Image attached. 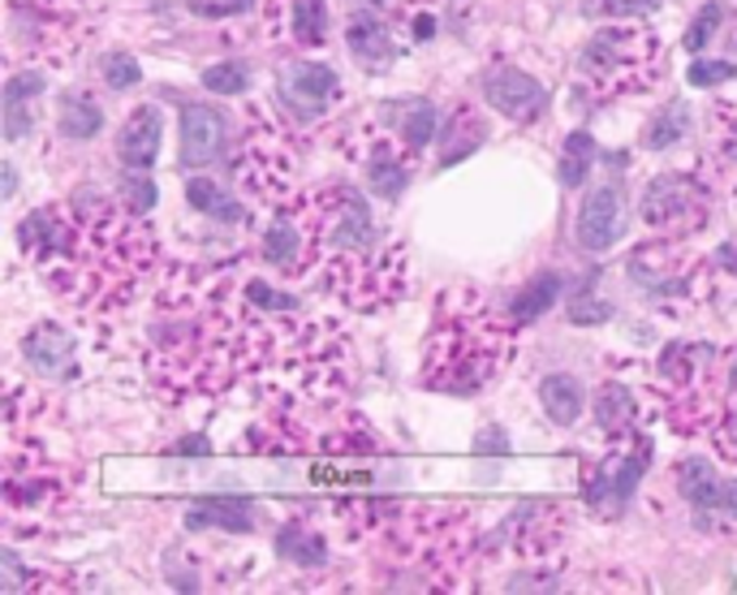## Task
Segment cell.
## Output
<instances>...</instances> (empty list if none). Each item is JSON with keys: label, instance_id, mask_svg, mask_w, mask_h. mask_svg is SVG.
I'll use <instances>...</instances> for the list:
<instances>
[{"label": "cell", "instance_id": "cell-1", "mask_svg": "<svg viewBox=\"0 0 737 595\" xmlns=\"http://www.w3.org/2000/svg\"><path fill=\"white\" fill-rule=\"evenodd\" d=\"M70 203L78 208V241L43 276L78 315H122L155 268V238L125 203L96 199L91 190H78Z\"/></svg>", "mask_w": 737, "mask_h": 595}, {"label": "cell", "instance_id": "cell-2", "mask_svg": "<svg viewBox=\"0 0 737 595\" xmlns=\"http://www.w3.org/2000/svg\"><path fill=\"white\" fill-rule=\"evenodd\" d=\"M307 216L315 238V272L328 294H337L354 311H375L401 298L405 246L384 238L359 186H320L315 195H307Z\"/></svg>", "mask_w": 737, "mask_h": 595}, {"label": "cell", "instance_id": "cell-3", "mask_svg": "<svg viewBox=\"0 0 737 595\" xmlns=\"http://www.w3.org/2000/svg\"><path fill=\"white\" fill-rule=\"evenodd\" d=\"M513 346H517V324L509 320V311L491 307L471 285L445 289L423 355V384L458 397L479 393L509 367Z\"/></svg>", "mask_w": 737, "mask_h": 595}, {"label": "cell", "instance_id": "cell-4", "mask_svg": "<svg viewBox=\"0 0 737 595\" xmlns=\"http://www.w3.org/2000/svg\"><path fill=\"white\" fill-rule=\"evenodd\" d=\"M578 74L600 100L642 96L664 74V39L651 26H600L578 52Z\"/></svg>", "mask_w": 737, "mask_h": 595}, {"label": "cell", "instance_id": "cell-5", "mask_svg": "<svg viewBox=\"0 0 737 595\" xmlns=\"http://www.w3.org/2000/svg\"><path fill=\"white\" fill-rule=\"evenodd\" d=\"M74 496V483L57 462H48L39 454L35 441H22V432H9L4 445V526L22 531V526H39L43 518L61 513Z\"/></svg>", "mask_w": 737, "mask_h": 595}, {"label": "cell", "instance_id": "cell-6", "mask_svg": "<svg viewBox=\"0 0 737 595\" xmlns=\"http://www.w3.org/2000/svg\"><path fill=\"white\" fill-rule=\"evenodd\" d=\"M238 177L267 208H285V203L302 199L298 195V156L289 151L280 125L259 121V113H254V125L246 129L242 151H238Z\"/></svg>", "mask_w": 737, "mask_h": 595}, {"label": "cell", "instance_id": "cell-7", "mask_svg": "<svg viewBox=\"0 0 737 595\" xmlns=\"http://www.w3.org/2000/svg\"><path fill=\"white\" fill-rule=\"evenodd\" d=\"M712 203H716V190L703 177L660 173V177H651L642 186L638 216H642L647 230H655L664 238H690V234H699L708 225Z\"/></svg>", "mask_w": 737, "mask_h": 595}, {"label": "cell", "instance_id": "cell-8", "mask_svg": "<svg viewBox=\"0 0 737 595\" xmlns=\"http://www.w3.org/2000/svg\"><path fill=\"white\" fill-rule=\"evenodd\" d=\"M570 526V513L561 500H522L509 505V513L500 518V526L484 535V557L491 553H517L522 561H544L561 548Z\"/></svg>", "mask_w": 737, "mask_h": 595}, {"label": "cell", "instance_id": "cell-9", "mask_svg": "<svg viewBox=\"0 0 737 595\" xmlns=\"http://www.w3.org/2000/svg\"><path fill=\"white\" fill-rule=\"evenodd\" d=\"M695 250L690 238H664L655 234L651 241L634 246L629 255V281L655 298V302H690L695 298Z\"/></svg>", "mask_w": 737, "mask_h": 595}, {"label": "cell", "instance_id": "cell-10", "mask_svg": "<svg viewBox=\"0 0 737 595\" xmlns=\"http://www.w3.org/2000/svg\"><path fill=\"white\" fill-rule=\"evenodd\" d=\"M655 445L647 436H629V449H613L604 462H596L587 479H583V500L587 509H596L600 518H616L625 513L629 496L638 492V483L651 467Z\"/></svg>", "mask_w": 737, "mask_h": 595}, {"label": "cell", "instance_id": "cell-11", "mask_svg": "<svg viewBox=\"0 0 737 595\" xmlns=\"http://www.w3.org/2000/svg\"><path fill=\"white\" fill-rule=\"evenodd\" d=\"M263 259L285 272V276H302L315 268V238H311V216H307V195L272 208V221L263 230Z\"/></svg>", "mask_w": 737, "mask_h": 595}, {"label": "cell", "instance_id": "cell-12", "mask_svg": "<svg viewBox=\"0 0 737 595\" xmlns=\"http://www.w3.org/2000/svg\"><path fill=\"white\" fill-rule=\"evenodd\" d=\"M272 96L298 121H320L341 100V78L324 61H289L276 74V91Z\"/></svg>", "mask_w": 737, "mask_h": 595}, {"label": "cell", "instance_id": "cell-13", "mask_svg": "<svg viewBox=\"0 0 737 595\" xmlns=\"http://www.w3.org/2000/svg\"><path fill=\"white\" fill-rule=\"evenodd\" d=\"M677 492L695 509L699 526H734L737 522V479H721L708 458L677 462Z\"/></svg>", "mask_w": 737, "mask_h": 595}, {"label": "cell", "instance_id": "cell-14", "mask_svg": "<svg viewBox=\"0 0 737 595\" xmlns=\"http://www.w3.org/2000/svg\"><path fill=\"white\" fill-rule=\"evenodd\" d=\"M354 156L367 173V186L379 199H401L405 186H410V151L379 125V129H363L359 142H354Z\"/></svg>", "mask_w": 737, "mask_h": 595}, {"label": "cell", "instance_id": "cell-15", "mask_svg": "<svg viewBox=\"0 0 737 595\" xmlns=\"http://www.w3.org/2000/svg\"><path fill=\"white\" fill-rule=\"evenodd\" d=\"M484 100H488L496 113H504L517 125H530V121L544 117L548 109V91L535 74L517 70V65H496L484 74Z\"/></svg>", "mask_w": 737, "mask_h": 595}, {"label": "cell", "instance_id": "cell-16", "mask_svg": "<svg viewBox=\"0 0 737 595\" xmlns=\"http://www.w3.org/2000/svg\"><path fill=\"white\" fill-rule=\"evenodd\" d=\"M225 117L208 104H182V169H208L225 156Z\"/></svg>", "mask_w": 737, "mask_h": 595}, {"label": "cell", "instance_id": "cell-17", "mask_svg": "<svg viewBox=\"0 0 737 595\" xmlns=\"http://www.w3.org/2000/svg\"><path fill=\"white\" fill-rule=\"evenodd\" d=\"M621 234H625V203H621L616 186H600L578 208V241L600 255V250H613Z\"/></svg>", "mask_w": 737, "mask_h": 595}, {"label": "cell", "instance_id": "cell-18", "mask_svg": "<svg viewBox=\"0 0 737 595\" xmlns=\"http://www.w3.org/2000/svg\"><path fill=\"white\" fill-rule=\"evenodd\" d=\"M285 13V30L298 48H324L328 44V4L324 0H263V26L276 30V17Z\"/></svg>", "mask_w": 737, "mask_h": 595}, {"label": "cell", "instance_id": "cell-19", "mask_svg": "<svg viewBox=\"0 0 737 595\" xmlns=\"http://www.w3.org/2000/svg\"><path fill=\"white\" fill-rule=\"evenodd\" d=\"M379 125L410 151L419 156L436 134H440V113L432 100H392L379 109Z\"/></svg>", "mask_w": 737, "mask_h": 595}, {"label": "cell", "instance_id": "cell-20", "mask_svg": "<svg viewBox=\"0 0 737 595\" xmlns=\"http://www.w3.org/2000/svg\"><path fill=\"white\" fill-rule=\"evenodd\" d=\"M22 358L39 375H74V337L61 324H30L22 337Z\"/></svg>", "mask_w": 737, "mask_h": 595}, {"label": "cell", "instance_id": "cell-21", "mask_svg": "<svg viewBox=\"0 0 737 595\" xmlns=\"http://www.w3.org/2000/svg\"><path fill=\"white\" fill-rule=\"evenodd\" d=\"M160 138H164V117L151 104L134 109L117 134V160L125 169H151L160 156Z\"/></svg>", "mask_w": 737, "mask_h": 595}, {"label": "cell", "instance_id": "cell-22", "mask_svg": "<svg viewBox=\"0 0 737 595\" xmlns=\"http://www.w3.org/2000/svg\"><path fill=\"white\" fill-rule=\"evenodd\" d=\"M186 526L190 531H229V535H246L254 526V500L246 496H203L186 509Z\"/></svg>", "mask_w": 737, "mask_h": 595}, {"label": "cell", "instance_id": "cell-23", "mask_svg": "<svg viewBox=\"0 0 737 595\" xmlns=\"http://www.w3.org/2000/svg\"><path fill=\"white\" fill-rule=\"evenodd\" d=\"M272 548H276L280 561H289V566H298V570H320V566H328V540H324L311 522H302V518H289V522L276 531Z\"/></svg>", "mask_w": 737, "mask_h": 595}, {"label": "cell", "instance_id": "cell-24", "mask_svg": "<svg viewBox=\"0 0 737 595\" xmlns=\"http://www.w3.org/2000/svg\"><path fill=\"white\" fill-rule=\"evenodd\" d=\"M596 423L609 441H629L634 436V423H638V397L621 384V380H609L600 384L596 393Z\"/></svg>", "mask_w": 737, "mask_h": 595}, {"label": "cell", "instance_id": "cell-25", "mask_svg": "<svg viewBox=\"0 0 737 595\" xmlns=\"http://www.w3.org/2000/svg\"><path fill=\"white\" fill-rule=\"evenodd\" d=\"M565 294V281H561V272H539V276H530L517 294H513V302L504 307L509 311V320L517 324V329H526V324H535L544 311H552V302Z\"/></svg>", "mask_w": 737, "mask_h": 595}, {"label": "cell", "instance_id": "cell-26", "mask_svg": "<svg viewBox=\"0 0 737 595\" xmlns=\"http://www.w3.org/2000/svg\"><path fill=\"white\" fill-rule=\"evenodd\" d=\"M484 142H488V125H484V117H479L471 104H462V109L449 117V125H445L440 164H445V169H453V164H462L466 156H475Z\"/></svg>", "mask_w": 737, "mask_h": 595}, {"label": "cell", "instance_id": "cell-27", "mask_svg": "<svg viewBox=\"0 0 737 595\" xmlns=\"http://www.w3.org/2000/svg\"><path fill=\"white\" fill-rule=\"evenodd\" d=\"M539 401H544V414L557 423V427H574L583 419V384L574 375H548L539 384Z\"/></svg>", "mask_w": 737, "mask_h": 595}, {"label": "cell", "instance_id": "cell-28", "mask_svg": "<svg viewBox=\"0 0 737 595\" xmlns=\"http://www.w3.org/2000/svg\"><path fill=\"white\" fill-rule=\"evenodd\" d=\"M346 44H350V52L367 65V70H384L388 61H397V44H392V35H388V26H379V22H354L350 30H346Z\"/></svg>", "mask_w": 737, "mask_h": 595}, {"label": "cell", "instance_id": "cell-29", "mask_svg": "<svg viewBox=\"0 0 737 595\" xmlns=\"http://www.w3.org/2000/svg\"><path fill=\"white\" fill-rule=\"evenodd\" d=\"M591 164H596V138H591L587 129L565 134V142H561V160H557V177H561V186H565V190H578V186L587 182Z\"/></svg>", "mask_w": 737, "mask_h": 595}, {"label": "cell", "instance_id": "cell-30", "mask_svg": "<svg viewBox=\"0 0 737 595\" xmlns=\"http://www.w3.org/2000/svg\"><path fill=\"white\" fill-rule=\"evenodd\" d=\"M186 199H190V208L195 212H208V216H216V221H225V225H238L246 221V208L238 199H229L212 177H190L186 182Z\"/></svg>", "mask_w": 737, "mask_h": 595}, {"label": "cell", "instance_id": "cell-31", "mask_svg": "<svg viewBox=\"0 0 737 595\" xmlns=\"http://www.w3.org/2000/svg\"><path fill=\"white\" fill-rule=\"evenodd\" d=\"M686 129H690V104H686V100H673V104H664L655 117L647 121L642 147H647V151H669L673 142L686 138Z\"/></svg>", "mask_w": 737, "mask_h": 595}, {"label": "cell", "instance_id": "cell-32", "mask_svg": "<svg viewBox=\"0 0 737 595\" xmlns=\"http://www.w3.org/2000/svg\"><path fill=\"white\" fill-rule=\"evenodd\" d=\"M104 129V109L91 96H61V134L74 142H87Z\"/></svg>", "mask_w": 737, "mask_h": 595}, {"label": "cell", "instance_id": "cell-33", "mask_svg": "<svg viewBox=\"0 0 737 595\" xmlns=\"http://www.w3.org/2000/svg\"><path fill=\"white\" fill-rule=\"evenodd\" d=\"M117 199L134 216H147L155 208V182L147 177V169H125L122 182H117Z\"/></svg>", "mask_w": 737, "mask_h": 595}, {"label": "cell", "instance_id": "cell-34", "mask_svg": "<svg viewBox=\"0 0 737 595\" xmlns=\"http://www.w3.org/2000/svg\"><path fill=\"white\" fill-rule=\"evenodd\" d=\"M725 26V0H708L699 13H695V22H690V30H686V52H703L708 48V39L716 35Z\"/></svg>", "mask_w": 737, "mask_h": 595}, {"label": "cell", "instance_id": "cell-35", "mask_svg": "<svg viewBox=\"0 0 737 595\" xmlns=\"http://www.w3.org/2000/svg\"><path fill=\"white\" fill-rule=\"evenodd\" d=\"M655 9H660V0H583L587 17H609V22H634Z\"/></svg>", "mask_w": 737, "mask_h": 595}, {"label": "cell", "instance_id": "cell-36", "mask_svg": "<svg viewBox=\"0 0 737 595\" xmlns=\"http://www.w3.org/2000/svg\"><path fill=\"white\" fill-rule=\"evenodd\" d=\"M246 83H250L246 61H221V65L203 70V87H208L212 96H242Z\"/></svg>", "mask_w": 737, "mask_h": 595}, {"label": "cell", "instance_id": "cell-37", "mask_svg": "<svg viewBox=\"0 0 737 595\" xmlns=\"http://www.w3.org/2000/svg\"><path fill=\"white\" fill-rule=\"evenodd\" d=\"M729 78H737V61L729 57H716V61H690V70H686V83L690 87H699V91H712V87H725Z\"/></svg>", "mask_w": 737, "mask_h": 595}, {"label": "cell", "instance_id": "cell-38", "mask_svg": "<svg viewBox=\"0 0 737 595\" xmlns=\"http://www.w3.org/2000/svg\"><path fill=\"white\" fill-rule=\"evenodd\" d=\"M43 87H48V78L39 70H17L4 83V104H39Z\"/></svg>", "mask_w": 737, "mask_h": 595}, {"label": "cell", "instance_id": "cell-39", "mask_svg": "<svg viewBox=\"0 0 737 595\" xmlns=\"http://www.w3.org/2000/svg\"><path fill=\"white\" fill-rule=\"evenodd\" d=\"M100 74H104V83H109L113 91H129V87H138V78H142V70H138V61H134V57H122V52H113V57H104V65H100Z\"/></svg>", "mask_w": 737, "mask_h": 595}, {"label": "cell", "instance_id": "cell-40", "mask_svg": "<svg viewBox=\"0 0 737 595\" xmlns=\"http://www.w3.org/2000/svg\"><path fill=\"white\" fill-rule=\"evenodd\" d=\"M712 436H716L712 445H716L725 458H734L737 462V393H729V406H725V414H721V423H716Z\"/></svg>", "mask_w": 737, "mask_h": 595}, {"label": "cell", "instance_id": "cell-41", "mask_svg": "<svg viewBox=\"0 0 737 595\" xmlns=\"http://www.w3.org/2000/svg\"><path fill=\"white\" fill-rule=\"evenodd\" d=\"M570 320H574V324H609V320H613V307L600 302V298H578V302H570Z\"/></svg>", "mask_w": 737, "mask_h": 595}, {"label": "cell", "instance_id": "cell-42", "mask_svg": "<svg viewBox=\"0 0 737 595\" xmlns=\"http://www.w3.org/2000/svg\"><path fill=\"white\" fill-rule=\"evenodd\" d=\"M190 4V13H199V17H234V13H242V9H254L259 0H186Z\"/></svg>", "mask_w": 737, "mask_h": 595}, {"label": "cell", "instance_id": "cell-43", "mask_svg": "<svg viewBox=\"0 0 737 595\" xmlns=\"http://www.w3.org/2000/svg\"><path fill=\"white\" fill-rule=\"evenodd\" d=\"M173 454H177V458H208V454H212V441H208V436H186L182 445H173Z\"/></svg>", "mask_w": 737, "mask_h": 595}, {"label": "cell", "instance_id": "cell-44", "mask_svg": "<svg viewBox=\"0 0 737 595\" xmlns=\"http://www.w3.org/2000/svg\"><path fill=\"white\" fill-rule=\"evenodd\" d=\"M367 4H379V9H392V13H405V17H414L423 0H367Z\"/></svg>", "mask_w": 737, "mask_h": 595}, {"label": "cell", "instance_id": "cell-45", "mask_svg": "<svg viewBox=\"0 0 737 595\" xmlns=\"http://www.w3.org/2000/svg\"><path fill=\"white\" fill-rule=\"evenodd\" d=\"M716 263H721L725 272H734V276H737V246H729V250H721V259H716Z\"/></svg>", "mask_w": 737, "mask_h": 595}, {"label": "cell", "instance_id": "cell-46", "mask_svg": "<svg viewBox=\"0 0 737 595\" xmlns=\"http://www.w3.org/2000/svg\"><path fill=\"white\" fill-rule=\"evenodd\" d=\"M13 190H17V173L13 164H4V199H13Z\"/></svg>", "mask_w": 737, "mask_h": 595}, {"label": "cell", "instance_id": "cell-47", "mask_svg": "<svg viewBox=\"0 0 737 595\" xmlns=\"http://www.w3.org/2000/svg\"><path fill=\"white\" fill-rule=\"evenodd\" d=\"M734 61H737V26H734Z\"/></svg>", "mask_w": 737, "mask_h": 595}]
</instances>
